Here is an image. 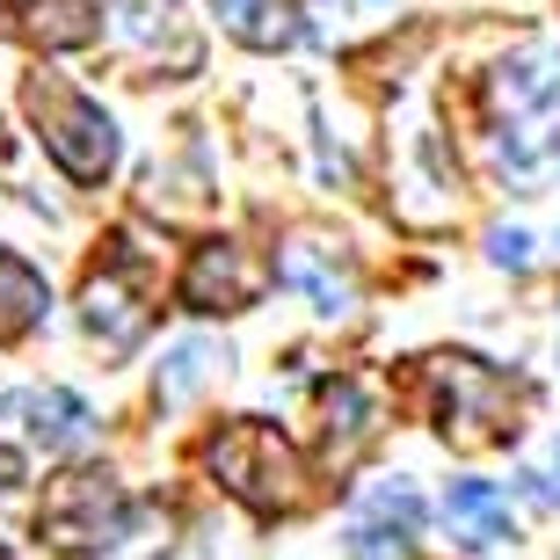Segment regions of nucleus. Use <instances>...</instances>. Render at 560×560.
I'll return each instance as SVG.
<instances>
[{
  "instance_id": "12",
  "label": "nucleus",
  "mask_w": 560,
  "mask_h": 560,
  "mask_svg": "<svg viewBox=\"0 0 560 560\" xmlns=\"http://www.w3.org/2000/svg\"><path fill=\"white\" fill-rule=\"evenodd\" d=\"M270 277H284L291 291H306L313 313H328V320H335V313H350V299H357L350 277L328 262V248H320V241H291L284 262H270Z\"/></svg>"
},
{
  "instance_id": "14",
  "label": "nucleus",
  "mask_w": 560,
  "mask_h": 560,
  "mask_svg": "<svg viewBox=\"0 0 560 560\" xmlns=\"http://www.w3.org/2000/svg\"><path fill=\"white\" fill-rule=\"evenodd\" d=\"M44 306H51V284H44L22 255L0 248V342H22V335L44 320Z\"/></svg>"
},
{
  "instance_id": "4",
  "label": "nucleus",
  "mask_w": 560,
  "mask_h": 560,
  "mask_svg": "<svg viewBox=\"0 0 560 560\" xmlns=\"http://www.w3.org/2000/svg\"><path fill=\"white\" fill-rule=\"evenodd\" d=\"M430 386H436V422L458 452H480V444H502L517 430L524 386L480 357H430Z\"/></svg>"
},
{
  "instance_id": "2",
  "label": "nucleus",
  "mask_w": 560,
  "mask_h": 560,
  "mask_svg": "<svg viewBox=\"0 0 560 560\" xmlns=\"http://www.w3.org/2000/svg\"><path fill=\"white\" fill-rule=\"evenodd\" d=\"M205 466L233 502H248L255 517H284V510L306 502V474H299L291 444L270 430V422H226V430L211 436Z\"/></svg>"
},
{
  "instance_id": "13",
  "label": "nucleus",
  "mask_w": 560,
  "mask_h": 560,
  "mask_svg": "<svg viewBox=\"0 0 560 560\" xmlns=\"http://www.w3.org/2000/svg\"><path fill=\"white\" fill-rule=\"evenodd\" d=\"M211 15L248 51H284L299 37V0H211Z\"/></svg>"
},
{
  "instance_id": "7",
  "label": "nucleus",
  "mask_w": 560,
  "mask_h": 560,
  "mask_svg": "<svg viewBox=\"0 0 560 560\" xmlns=\"http://www.w3.org/2000/svg\"><path fill=\"white\" fill-rule=\"evenodd\" d=\"M422 532V495L416 480H378L350 517V560H408Z\"/></svg>"
},
{
  "instance_id": "11",
  "label": "nucleus",
  "mask_w": 560,
  "mask_h": 560,
  "mask_svg": "<svg viewBox=\"0 0 560 560\" xmlns=\"http://www.w3.org/2000/svg\"><path fill=\"white\" fill-rule=\"evenodd\" d=\"M364 444H372V394L357 378H335L328 394H320V458L350 466Z\"/></svg>"
},
{
  "instance_id": "20",
  "label": "nucleus",
  "mask_w": 560,
  "mask_h": 560,
  "mask_svg": "<svg viewBox=\"0 0 560 560\" xmlns=\"http://www.w3.org/2000/svg\"><path fill=\"white\" fill-rule=\"evenodd\" d=\"M553 495H560V488H553Z\"/></svg>"
},
{
  "instance_id": "17",
  "label": "nucleus",
  "mask_w": 560,
  "mask_h": 560,
  "mask_svg": "<svg viewBox=\"0 0 560 560\" xmlns=\"http://www.w3.org/2000/svg\"><path fill=\"white\" fill-rule=\"evenodd\" d=\"M211 364H219V357H211V350H205V342H183V350L167 357V378H161V400H167V408H175V400H189V394H197V386H205V378H211Z\"/></svg>"
},
{
  "instance_id": "6",
  "label": "nucleus",
  "mask_w": 560,
  "mask_h": 560,
  "mask_svg": "<svg viewBox=\"0 0 560 560\" xmlns=\"http://www.w3.org/2000/svg\"><path fill=\"white\" fill-rule=\"evenodd\" d=\"M270 291V262L248 241H205L197 262L183 270V306L189 313H241Z\"/></svg>"
},
{
  "instance_id": "15",
  "label": "nucleus",
  "mask_w": 560,
  "mask_h": 560,
  "mask_svg": "<svg viewBox=\"0 0 560 560\" xmlns=\"http://www.w3.org/2000/svg\"><path fill=\"white\" fill-rule=\"evenodd\" d=\"M117 30H125L139 51H161V44H167V59H175V66H197V37L175 22L167 0H117Z\"/></svg>"
},
{
  "instance_id": "1",
  "label": "nucleus",
  "mask_w": 560,
  "mask_h": 560,
  "mask_svg": "<svg viewBox=\"0 0 560 560\" xmlns=\"http://www.w3.org/2000/svg\"><path fill=\"white\" fill-rule=\"evenodd\" d=\"M495 103V167L510 183H546L560 167V59L553 51H524L495 73L488 88Z\"/></svg>"
},
{
  "instance_id": "5",
  "label": "nucleus",
  "mask_w": 560,
  "mask_h": 560,
  "mask_svg": "<svg viewBox=\"0 0 560 560\" xmlns=\"http://www.w3.org/2000/svg\"><path fill=\"white\" fill-rule=\"evenodd\" d=\"M37 532H44V546H59V553H109V546L131 532V502L109 474L81 466V474H59L44 488Z\"/></svg>"
},
{
  "instance_id": "16",
  "label": "nucleus",
  "mask_w": 560,
  "mask_h": 560,
  "mask_svg": "<svg viewBox=\"0 0 560 560\" xmlns=\"http://www.w3.org/2000/svg\"><path fill=\"white\" fill-rule=\"evenodd\" d=\"M30 30H37V44H51V51H73V44H88L103 30V0H37Z\"/></svg>"
},
{
  "instance_id": "3",
  "label": "nucleus",
  "mask_w": 560,
  "mask_h": 560,
  "mask_svg": "<svg viewBox=\"0 0 560 560\" xmlns=\"http://www.w3.org/2000/svg\"><path fill=\"white\" fill-rule=\"evenodd\" d=\"M22 109H30L44 153H51L73 183H103L109 175V161H117V125L88 103L81 88H66L59 73H30V81H22Z\"/></svg>"
},
{
  "instance_id": "18",
  "label": "nucleus",
  "mask_w": 560,
  "mask_h": 560,
  "mask_svg": "<svg viewBox=\"0 0 560 560\" xmlns=\"http://www.w3.org/2000/svg\"><path fill=\"white\" fill-rule=\"evenodd\" d=\"M488 255H495L502 270H524V262H532V241H524V233H495V241H488Z\"/></svg>"
},
{
  "instance_id": "10",
  "label": "nucleus",
  "mask_w": 560,
  "mask_h": 560,
  "mask_svg": "<svg viewBox=\"0 0 560 560\" xmlns=\"http://www.w3.org/2000/svg\"><path fill=\"white\" fill-rule=\"evenodd\" d=\"M444 524L458 546H502L510 539V495L495 480H452L444 488Z\"/></svg>"
},
{
  "instance_id": "8",
  "label": "nucleus",
  "mask_w": 560,
  "mask_h": 560,
  "mask_svg": "<svg viewBox=\"0 0 560 560\" xmlns=\"http://www.w3.org/2000/svg\"><path fill=\"white\" fill-rule=\"evenodd\" d=\"M0 422H15L22 444H37V452H81L88 436H95V416H88L81 394H66V386H30L0 408Z\"/></svg>"
},
{
  "instance_id": "9",
  "label": "nucleus",
  "mask_w": 560,
  "mask_h": 560,
  "mask_svg": "<svg viewBox=\"0 0 560 560\" xmlns=\"http://www.w3.org/2000/svg\"><path fill=\"white\" fill-rule=\"evenodd\" d=\"M81 328L95 335L103 350H131V342L145 335V291L131 284L125 262H109V270L88 277V291H81Z\"/></svg>"
},
{
  "instance_id": "19",
  "label": "nucleus",
  "mask_w": 560,
  "mask_h": 560,
  "mask_svg": "<svg viewBox=\"0 0 560 560\" xmlns=\"http://www.w3.org/2000/svg\"><path fill=\"white\" fill-rule=\"evenodd\" d=\"M8 8H15V0H0V15H8Z\"/></svg>"
}]
</instances>
